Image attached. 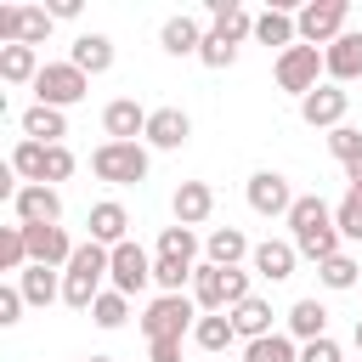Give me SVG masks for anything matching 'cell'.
<instances>
[{
  "mask_svg": "<svg viewBox=\"0 0 362 362\" xmlns=\"http://www.w3.org/2000/svg\"><path fill=\"white\" fill-rule=\"evenodd\" d=\"M288 243L305 255V260H334L339 255V221H334V209L317 198V192H305V198H294V209H288Z\"/></svg>",
  "mask_w": 362,
  "mask_h": 362,
  "instance_id": "6da1fadb",
  "label": "cell"
},
{
  "mask_svg": "<svg viewBox=\"0 0 362 362\" xmlns=\"http://www.w3.org/2000/svg\"><path fill=\"white\" fill-rule=\"evenodd\" d=\"M107 266H113V249H102V243H79V249H74V260L62 266V300H68L74 311H90V305H96V294H102Z\"/></svg>",
  "mask_w": 362,
  "mask_h": 362,
  "instance_id": "7a4b0ae2",
  "label": "cell"
},
{
  "mask_svg": "<svg viewBox=\"0 0 362 362\" xmlns=\"http://www.w3.org/2000/svg\"><path fill=\"white\" fill-rule=\"evenodd\" d=\"M90 175L107 187H136V181H147V147L141 141H102L90 153Z\"/></svg>",
  "mask_w": 362,
  "mask_h": 362,
  "instance_id": "3957f363",
  "label": "cell"
},
{
  "mask_svg": "<svg viewBox=\"0 0 362 362\" xmlns=\"http://www.w3.org/2000/svg\"><path fill=\"white\" fill-rule=\"evenodd\" d=\"M192 300H198V311H232V305L249 300V272H238V266H198Z\"/></svg>",
  "mask_w": 362,
  "mask_h": 362,
  "instance_id": "277c9868",
  "label": "cell"
},
{
  "mask_svg": "<svg viewBox=\"0 0 362 362\" xmlns=\"http://www.w3.org/2000/svg\"><path fill=\"white\" fill-rule=\"evenodd\" d=\"M198 317H204L198 300H187V294H158V300L141 311V334H147V339H181V334H192Z\"/></svg>",
  "mask_w": 362,
  "mask_h": 362,
  "instance_id": "5b68a950",
  "label": "cell"
},
{
  "mask_svg": "<svg viewBox=\"0 0 362 362\" xmlns=\"http://www.w3.org/2000/svg\"><path fill=\"white\" fill-rule=\"evenodd\" d=\"M345 17H351V6H345V0H311V6H300V11H294L300 45H317V51H328V45L345 34Z\"/></svg>",
  "mask_w": 362,
  "mask_h": 362,
  "instance_id": "8992f818",
  "label": "cell"
},
{
  "mask_svg": "<svg viewBox=\"0 0 362 362\" xmlns=\"http://www.w3.org/2000/svg\"><path fill=\"white\" fill-rule=\"evenodd\" d=\"M34 96L45 107H74V102L90 96V74H79L74 62H45L40 79H34Z\"/></svg>",
  "mask_w": 362,
  "mask_h": 362,
  "instance_id": "52a82bcc",
  "label": "cell"
},
{
  "mask_svg": "<svg viewBox=\"0 0 362 362\" xmlns=\"http://www.w3.org/2000/svg\"><path fill=\"white\" fill-rule=\"evenodd\" d=\"M317 74H328L317 45H288V51H277V85H283V90L311 96V90H317Z\"/></svg>",
  "mask_w": 362,
  "mask_h": 362,
  "instance_id": "ba28073f",
  "label": "cell"
},
{
  "mask_svg": "<svg viewBox=\"0 0 362 362\" xmlns=\"http://www.w3.org/2000/svg\"><path fill=\"white\" fill-rule=\"evenodd\" d=\"M51 23L57 17L45 6H0V45H40Z\"/></svg>",
  "mask_w": 362,
  "mask_h": 362,
  "instance_id": "9c48e42d",
  "label": "cell"
},
{
  "mask_svg": "<svg viewBox=\"0 0 362 362\" xmlns=\"http://www.w3.org/2000/svg\"><path fill=\"white\" fill-rule=\"evenodd\" d=\"M249 209H255V215H283V221H288V209H294L288 175H283V170H255V175H249Z\"/></svg>",
  "mask_w": 362,
  "mask_h": 362,
  "instance_id": "30bf717a",
  "label": "cell"
},
{
  "mask_svg": "<svg viewBox=\"0 0 362 362\" xmlns=\"http://www.w3.org/2000/svg\"><path fill=\"white\" fill-rule=\"evenodd\" d=\"M107 283H113L119 294H141V288L153 283V255H147L141 243H119V249H113V266H107Z\"/></svg>",
  "mask_w": 362,
  "mask_h": 362,
  "instance_id": "8fae6325",
  "label": "cell"
},
{
  "mask_svg": "<svg viewBox=\"0 0 362 362\" xmlns=\"http://www.w3.org/2000/svg\"><path fill=\"white\" fill-rule=\"evenodd\" d=\"M345 102H351V96H345L339 85H317L311 96H300V119H305L311 130H339V124H345Z\"/></svg>",
  "mask_w": 362,
  "mask_h": 362,
  "instance_id": "7c38bea8",
  "label": "cell"
},
{
  "mask_svg": "<svg viewBox=\"0 0 362 362\" xmlns=\"http://www.w3.org/2000/svg\"><path fill=\"white\" fill-rule=\"evenodd\" d=\"M11 209H17V226H57L62 221V192L57 187H23L11 198Z\"/></svg>",
  "mask_w": 362,
  "mask_h": 362,
  "instance_id": "4fadbf2b",
  "label": "cell"
},
{
  "mask_svg": "<svg viewBox=\"0 0 362 362\" xmlns=\"http://www.w3.org/2000/svg\"><path fill=\"white\" fill-rule=\"evenodd\" d=\"M147 107L136 102V96H119V102H107L102 107V130H107V141H136V136H147Z\"/></svg>",
  "mask_w": 362,
  "mask_h": 362,
  "instance_id": "5bb4252c",
  "label": "cell"
},
{
  "mask_svg": "<svg viewBox=\"0 0 362 362\" xmlns=\"http://www.w3.org/2000/svg\"><path fill=\"white\" fill-rule=\"evenodd\" d=\"M23 238H28V260L34 266H68L74 249H79L62 226H23Z\"/></svg>",
  "mask_w": 362,
  "mask_h": 362,
  "instance_id": "9a60e30c",
  "label": "cell"
},
{
  "mask_svg": "<svg viewBox=\"0 0 362 362\" xmlns=\"http://www.w3.org/2000/svg\"><path fill=\"white\" fill-rule=\"evenodd\" d=\"M322 68H328V79H334V85L362 79V34H356V28H345V34L322 51Z\"/></svg>",
  "mask_w": 362,
  "mask_h": 362,
  "instance_id": "2e32d148",
  "label": "cell"
},
{
  "mask_svg": "<svg viewBox=\"0 0 362 362\" xmlns=\"http://www.w3.org/2000/svg\"><path fill=\"white\" fill-rule=\"evenodd\" d=\"M187 136H192V119H187L181 107H153V119H147V141H153L158 153L187 147Z\"/></svg>",
  "mask_w": 362,
  "mask_h": 362,
  "instance_id": "e0dca14e",
  "label": "cell"
},
{
  "mask_svg": "<svg viewBox=\"0 0 362 362\" xmlns=\"http://www.w3.org/2000/svg\"><path fill=\"white\" fill-rule=\"evenodd\" d=\"M255 277H266V283H283V277H294V260H300V249L294 243H283V238H266V243H255Z\"/></svg>",
  "mask_w": 362,
  "mask_h": 362,
  "instance_id": "ac0fdd59",
  "label": "cell"
},
{
  "mask_svg": "<svg viewBox=\"0 0 362 362\" xmlns=\"http://www.w3.org/2000/svg\"><path fill=\"white\" fill-rule=\"evenodd\" d=\"M170 209H175V226H204V221H209V209H215V192H209V181H181Z\"/></svg>",
  "mask_w": 362,
  "mask_h": 362,
  "instance_id": "d6986e66",
  "label": "cell"
},
{
  "mask_svg": "<svg viewBox=\"0 0 362 362\" xmlns=\"http://www.w3.org/2000/svg\"><path fill=\"white\" fill-rule=\"evenodd\" d=\"M204 34H209V28H198V17L181 11V17H170V23L158 28V45H164L170 57H198V51H204Z\"/></svg>",
  "mask_w": 362,
  "mask_h": 362,
  "instance_id": "ffe728a7",
  "label": "cell"
},
{
  "mask_svg": "<svg viewBox=\"0 0 362 362\" xmlns=\"http://www.w3.org/2000/svg\"><path fill=\"white\" fill-rule=\"evenodd\" d=\"M85 226H90V243H102V249H119V243H130V238H124L130 215H124V204H113V198H107V204H96Z\"/></svg>",
  "mask_w": 362,
  "mask_h": 362,
  "instance_id": "44dd1931",
  "label": "cell"
},
{
  "mask_svg": "<svg viewBox=\"0 0 362 362\" xmlns=\"http://www.w3.org/2000/svg\"><path fill=\"white\" fill-rule=\"evenodd\" d=\"M288 339H300V345L328 339V305L322 300H294L288 305Z\"/></svg>",
  "mask_w": 362,
  "mask_h": 362,
  "instance_id": "7402d4cb",
  "label": "cell"
},
{
  "mask_svg": "<svg viewBox=\"0 0 362 362\" xmlns=\"http://www.w3.org/2000/svg\"><path fill=\"white\" fill-rule=\"evenodd\" d=\"M23 136H28V141H45V147H62V136H68V119H62V107H45V102H34V107L23 113Z\"/></svg>",
  "mask_w": 362,
  "mask_h": 362,
  "instance_id": "603a6c76",
  "label": "cell"
},
{
  "mask_svg": "<svg viewBox=\"0 0 362 362\" xmlns=\"http://www.w3.org/2000/svg\"><path fill=\"white\" fill-rule=\"evenodd\" d=\"M68 62H74L79 74H107V68H113V40H107V34H79L74 51H68Z\"/></svg>",
  "mask_w": 362,
  "mask_h": 362,
  "instance_id": "cb8c5ba5",
  "label": "cell"
},
{
  "mask_svg": "<svg viewBox=\"0 0 362 362\" xmlns=\"http://www.w3.org/2000/svg\"><path fill=\"white\" fill-rule=\"evenodd\" d=\"M226 317H232L238 339H266V334H277V328H272V305H266L260 294H249V300H243V305H232Z\"/></svg>",
  "mask_w": 362,
  "mask_h": 362,
  "instance_id": "d4e9b609",
  "label": "cell"
},
{
  "mask_svg": "<svg viewBox=\"0 0 362 362\" xmlns=\"http://www.w3.org/2000/svg\"><path fill=\"white\" fill-rule=\"evenodd\" d=\"M255 40H260V45H283V51H288V45L300 40V28H294V11H283V6H266V11L255 17Z\"/></svg>",
  "mask_w": 362,
  "mask_h": 362,
  "instance_id": "484cf974",
  "label": "cell"
},
{
  "mask_svg": "<svg viewBox=\"0 0 362 362\" xmlns=\"http://www.w3.org/2000/svg\"><path fill=\"white\" fill-rule=\"evenodd\" d=\"M40 57H34V45H0V79L6 85H34L40 79Z\"/></svg>",
  "mask_w": 362,
  "mask_h": 362,
  "instance_id": "4316f807",
  "label": "cell"
},
{
  "mask_svg": "<svg viewBox=\"0 0 362 362\" xmlns=\"http://www.w3.org/2000/svg\"><path fill=\"white\" fill-rule=\"evenodd\" d=\"M204 249H209V266H238L243 255H255V249H249V238H243L238 226H215Z\"/></svg>",
  "mask_w": 362,
  "mask_h": 362,
  "instance_id": "83f0119b",
  "label": "cell"
},
{
  "mask_svg": "<svg viewBox=\"0 0 362 362\" xmlns=\"http://www.w3.org/2000/svg\"><path fill=\"white\" fill-rule=\"evenodd\" d=\"M17 288H23L28 305H51V300H62V283H57L51 266H28V272L17 277Z\"/></svg>",
  "mask_w": 362,
  "mask_h": 362,
  "instance_id": "f1b7e54d",
  "label": "cell"
},
{
  "mask_svg": "<svg viewBox=\"0 0 362 362\" xmlns=\"http://www.w3.org/2000/svg\"><path fill=\"white\" fill-rule=\"evenodd\" d=\"M192 339H198L204 351H226V345L238 339V328H232V317H226V311H204V317L192 322Z\"/></svg>",
  "mask_w": 362,
  "mask_h": 362,
  "instance_id": "f546056e",
  "label": "cell"
},
{
  "mask_svg": "<svg viewBox=\"0 0 362 362\" xmlns=\"http://www.w3.org/2000/svg\"><path fill=\"white\" fill-rule=\"evenodd\" d=\"M45 153H51L45 141H28V136L17 141V153H11V170L23 175V187H40V181H45Z\"/></svg>",
  "mask_w": 362,
  "mask_h": 362,
  "instance_id": "4dcf8cb0",
  "label": "cell"
},
{
  "mask_svg": "<svg viewBox=\"0 0 362 362\" xmlns=\"http://www.w3.org/2000/svg\"><path fill=\"white\" fill-rule=\"evenodd\" d=\"M317 277H322V288H334V294H345V288H362V266H356L345 249H339L334 260H322V266H317Z\"/></svg>",
  "mask_w": 362,
  "mask_h": 362,
  "instance_id": "1f68e13d",
  "label": "cell"
},
{
  "mask_svg": "<svg viewBox=\"0 0 362 362\" xmlns=\"http://www.w3.org/2000/svg\"><path fill=\"white\" fill-rule=\"evenodd\" d=\"M243 362H300V345L288 334H266V339L243 345Z\"/></svg>",
  "mask_w": 362,
  "mask_h": 362,
  "instance_id": "d6a6232c",
  "label": "cell"
},
{
  "mask_svg": "<svg viewBox=\"0 0 362 362\" xmlns=\"http://www.w3.org/2000/svg\"><path fill=\"white\" fill-rule=\"evenodd\" d=\"M34 260H28V238H23V226H0V272H28Z\"/></svg>",
  "mask_w": 362,
  "mask_h": 362,
  "instance_id": "836d02e7",
  "label": "cell"
},
{
  "mask_svg": "<svg viewBox=\"0 0 362 362\" xmlns=\"http://www.w3.org/2000/svg\"><path fill=\"white\" fill-rule=\"evenodd\" d=\"M124 317H130V294L102 288V294H96V305H90V322H96V328H124Z\"/></svg>",
  "mask_w": 362,
  "mask_h": 362,
  "instance_id": "e575fe53",
  "label": "cell"
},
{
  "mask_svg": "<svg viewBox=\"0 0 362 362\" xmlns=\"http://www.w3.org/2000/svg\"><path fill=\"white\" fill-rule=\"evenodd\" d=\"M198 277V266H187V260H164V255H153V283L164 288V294H181L187 283Z\"/></svg>",
  "mask_w": 362,
  "mask_h": 362,
  "instance_id": "d590c367",
  "label": "cell"
},
{
  "mask_svg": "<svg viewBox=\"0 0 362 362\" xmlns=\"http://www.w3.org/2000/svg\"><path fill=\"white\" fill-rule=\"evenodd\" d=\"M334 221H339V238L362 243V187H345V198L334 204Z\"/></svg>",
  "mask_w": 362,
  "mask_h": 362,
  "instance_id": "8d00e7d4",
  "label": "cell"
},
{
  "mask_svg": "<svg viewBox=\"0 0 362 362\" xmlns=\"http://www.w3.org/2000/svg\"><path fill=\"white\" fill-rule=\"evenodd\" d=\"M158 255H164V260H187V266H192V255H198L192 226H164V232H158Z\"/></svg>",
  "mask_w": 362,
  "mask_h": 362,
  "instance_id": "74e56055",
  "label": "cell"
},
{
  "mask_svg": "<svg viewBox=\"0 0 362 362\" xmlns=\"http://www.w3.org/2000/svg\"><path fill=\"white\" fill-rule=\"evenodd\" d=\"M232 57H238V45H232L221 28H209V34H204V51H198V62H204V68H232Z\"/></svg>",
  "mask_w": 362,
  "mask_h": 362,
  "instance_id": "f35d334b",
  "label": "cell"
},
{
  "mask_svg": "<svg viewBox=\"0 0 362 362\" xmlns=\"http://www.w3.org/2000/svg\"><path fill=\"white\" fill-rule=\"evenodd\" d=\"M328 153H334L339 164H351V158L362 153V130H351V124H339V130H328Z\"/></svg>",
  "mask_w": 362,
  "mask_h": 362,
  "instance_id": "ab89813d",
  "label": "cell"
},
{
  "mask_svg": "<svg viewBox=\"0 0 362 362\" xmlns=\"http://www.w3.org/2000/svg\"><path fill=\"white\" fill-rule=\"evenodd\" d=\"M68 175H74V153H68V147H51V153H45V181H40V187H57V181H68Z\"/></svg>",
  "mask_w": 362,
  "mask_h": 362,
  "instance_id": "60d3db41",
  "label": "cell"
},
{
  "mask_svg": "<svg viewBox=\"0 0 362 362\" xmlns=\"http://www.w3.org/2000/svg\"><path fill=\"white\" fill-rule=\"evenodd\" d=\"M23 305H28V300H23V288H17V283H6V288H0V328L23 322Z\"/></svg>",
  "mask_w": 362,
  "mask_h": 362,
  "instance_id": "b9f144b4",
  "label": "cell"
},
{
  "mask_svg": "<svg viewBox=\"0 0 362 362\" xmlns=\"http://www.w3.org/2000/svg\"><path fill=\"white\" fill-rule=\"evenodd\" d=\"M300 362H339V345L334 339H311V345H300Z\"/></svg>",
  "mask_w": 362,
  "mask_h": 362,
  "instance_id": "7bdbcfd3",
  "label": "cell"
},
{
  "mask_svg": "<svg viewBox=\"0 0 362 362\" xmlns=\"http://www.w3.org/2000/svg\"><path fill=\"white\" fill-rule=\"evenodd\" d=\"M147 362H181V339H147Z\"/></svg>",
  "mask_w": 362,
  "mask_h": 362,
  "instance_id": "ee69618b",
  "label": "cell"
},
{
  "mask_svg": "<svg viewBox=\"0 0 362 362\" xmlns=\"http://www.w3.org/2000/svg\"><path fill=\"white\" fill-rule=\"evenodd\" d=\"M45 11H51V17H62V23H68V17H79V0H51V6H45Z\"/></svg>",
  "mask_w": 362,
  "mask_h": 362,
  "instance_id": "f6af8a7d",
  "label": "cell"
},
{
  "mask_svg": "<svg viewBox=\"0 0 362 362\" xmlns=\"http://www.w3.org/2000/svg\"><path fill=\"white\" fill-rule=\"evenodd\" d=\"M345 181H351V187H362V153H356V158L345 164Z\"/></svg>",
  "mask_w": 362,
  "mask_h": 362,
  "instance_id": "bcb514c9",
  "label": "cell"
},
{
  "mask_svg": "<svg viewBox=\"0 0 362 362\" xmlns=\"http://www.w3.org/2000/svg\"><path fill=\"white\" fill-rule=\"evenodd\" d=\"M351 339H356V351H362V317H356V334H351Z\"/></svg>",
  "mask_w": 362,
  "mask_h": 362,
  "instance_id": "7dc6e473",
  "label": "cell"
},
{
  "mask_svg": "<svg viewBox=\"0 0 362 362\" xmlns=\"http://www.w3.org/2000/svg\"><path fill=\"white\" fill-rule=\"evenodd\" d=\"M85 362H113V356H85Z\"/></svg>",
  "mask_w": 362,
  "mask_h": 362,
  "instance_id": "c3c4849f",
  "label": "cell"
}]
</instances>
